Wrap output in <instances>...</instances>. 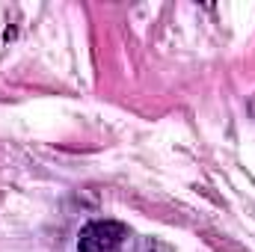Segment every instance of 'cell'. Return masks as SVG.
<instances>
[{"label": "cell", "mask_w": 255, "mask_h": 252, "mask_svg": "<svg viewBox=\"0 0 255 252\" xmlns=\"http://www.w3.org/2000/svg\"><path fill=\"white\" fill-rule=\"evenodd\" d=\"M128 229L116 220H95L80 229L77 238V252H119L125 244Z\"/></svg>", "instance_id": "1"}]
</instances>
